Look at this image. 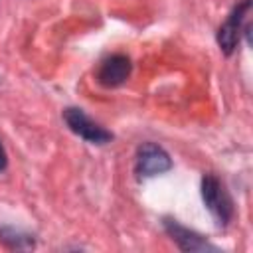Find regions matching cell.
<instances>
[{
    "label": "cell",
    "instance_id": "8992f818",
    "mask_svg": "<svg viewBox=\"0 0 253 253\" xmlns=\"http://www.w3.org/2000/svg\"><path fill=\"white\" fill-rule=\"evenodd\" d=\"M130 71H132L130 57L125 53H113L99 63L95 77H97L99 85H103L107 89H115V87H121L128 79Z\"/></svg>",
    "mask_w": 253,
    "mask_h": 253
},
{
    "label": "cell",
    "instance_id": "52a82bcc",
    "mask_svg": "<svg viewBox=\"0 0 253 253\" xmlns=\"http://www.w3.org/2000/svg\"><path fill=\"white\" fill-rule=\"evenodd\" d=\"M0 241L8 247V249H16V251H28L36 247V239L32 233L12 227V225H2L0 227Z\"/></svg>",
    "mask_w": 253,
    "mask_h": 253
},
{
    "label": "cell",
    "instance_id": "ba28073f",
    "mask_svg": "<svg viewBox=\"0 0 253 253\" xmlns=\"http://www.w3.org/2000/svg\"><path fill=\"white\" fill-rule=\"evenodd\" d=\"M6 166H8V154H6L4 144H2V140H0V172L6 170Z\"/></svg>",
    "mask_w": 253,
    "mask_h": 253
},
{
    "label": "cell",
    "instance_id": "5b68a950",
    "mask_svg": "<svg viewBox=\"0 0 253 253\" xmlns=\"http://www.w3.org/2000/svg\"><path fill=\"white\" fill-rule=\"evenodd\" d=\"M164 231L170 235V239L188 253H204V251H217L215 245H211L204 235H200L194 229H188L186 225H182L178 219L174 217H164L162 219Z\"/></svg>",
    "mask_w": 253,
    "mask_h": 253
},
{
    "label": "cell",
    "instance_id": "3957f363",
    "mask_svg": "<svg viewBox=\"0 0 253 253\" xmlns=\"http://www.w3.org/2000/svg\"><path fill=\"white\" fill-rule=\"evenodd\" d=\"M172 168L170 154L156 142H142L136 148L134 172L138 178H154Z\"/></svg>",
    "mask_w": 253,
    "mask_h": 253
},
{
    "label": "cell",
    "instance_id": "277c9868",
    "mask_svg": "<svg viewBox=\"0 0 253 253\" xmlns=\"http://www.w3.org/2000/svg\"><path fill=\"white\" fill-rule=\"evenodd\" d=\"M249 8H251V0H241V2H237V4L231 8V12H229V16L225 18V22L219 26L215 40H217L219 49H221L225 55H231V53L237 49L239 40H241V34H243V22H245V16H247Z\"/></svg>",
    "mask_w": 253,
    "mask_h": 253
},
{
    "label": "cell",
    "instance_id": "7a4b0ae2",
    "mask_svg": "<svg viewBox=\"0 0 253 253\" xmlns=\"http://www.w3.org/2000/svg\"><path fill=\"white\" fill-rule=\"evenodd\" d=\"M63 121L69 126L71 132L87 140L89 144H107L113 140V132L95 123L83 109L79 107H67L63 111Z\"/></svg>",
    "mask_w": 253,
    "mask_h": 253
},
{
    "label": "cell",
    "instance_id": "6da1fadb",
    "mask_svg": "<svg viewBox=\"0 0 253 253\" xmlns=\"http://www.w3.org/2000/svg\"><path fill=\"white\" fill-rule=\"evenodd\" d=\"M200 192H202V200H204L206 208L210 210L211 217L215 219L217 227H227L229 221L233 219L235 208H233V200H231L229 192L225 190L223 182L215 174H206L202 178Z\"/></svg>",
    "mask_w": 253,
    "mask_h": 253
}]
</instances>
